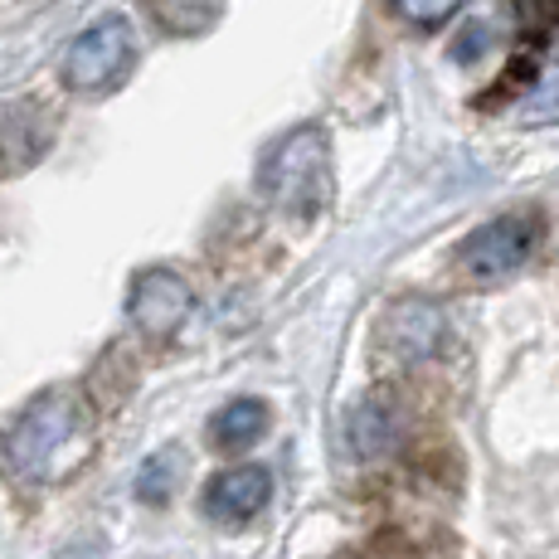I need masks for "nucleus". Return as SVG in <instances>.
Instances as JSON below:
<instances>
[{
    "instance_id": "f257e3e1",
    "label": "nucleus",
    "mask_w": 559,
    "mask_h": 559,
    "mask_svg": "<svg viewBox=\"0 0 559 559\" xmlns=\"http://www.w3.org/2000/svg\"><path fill=\"white\" fill-rule=\"evenodd\" d=\"M93 453V404L69 384L35 394L15 418H10L5 438H0V457L10 462L20 481H63L83 467Z\"/></svg>"
},
{
    "instance_id": "f03ea898",
    "label": "nucleus",
    "mask_w": 559,
    "mask_h": 559,
    "mask_svg": "<svg viewBox=\"0 0 559 559\" xmlns=\"http://www.w3.org/2000/svg\"><path fill=\"white\" fill-rule=\"evenodd\" d=\"M258 195L267 210L311 219L331 200V136L317 122H297L258 160Z\"/></svg>"
},
{
    "instance_id": "7ed1b4c3",
    "label": "nucleus",
    "mask_w": 559,
    "mask_h": 559,
    "mask_svg": "<svg viewBox=\"0 0 559 559\" xmlns=\"http://www.w3.org/2000/svg\"><path fill=\"white\" fill-rule=\"evenodd\" d=\"M132 63H136L132 25H127L122 15H103L69 39L59 73H63V83H69V93H79V98H103V93H112L117 83L127 79Z\"/></svg>"
},
{
    "instance_id": "20e7f679",
    "label": "nucleus",
    "mask_w": 559,
    "mask_h": 559,
    "mask_svg": "<svg viewBox=\"0 0 559 559\" xmlns=\"http://www.w3.org/2000/svg\"><path fill=\"white\" fill-rule=\"evenodd\" d=\"M535 239H540V219L535 214H501V219H487L481 229H472L462 239L457 263L462 273L481 277V283H497V277H511L531 258Z\"/></svg>"
},
{
    "instance_id": "39448f33",
    "label": "nucleus",
    "mask_w": 559,
    "mask_h": 559,
    "mask_svg": "<svg viewBox=\"0 0 559 559\" xmlns=\"http://www.w3.org/2000/svg\"><path fill=\"white\" fill-rule=\"evenodd\" d=\"M190 307H195V293L190 283L176 273V267H142L132 277V293H127V317L142 331L146 341H170L180 326H186Z\"/></svg>"
},
{
    "instance_id": "423d86ee",
    "label": "nucleus",
    "mask_w": 559,
    "mask_h": 559,
    "mask_svg": "<svg viewBox=\"0 0 559 559\" xmlns=\"http://www.w3.org/2000/svg\"><path fill=\"white\" fill-rule=\"evenodd\" d=\"M448 341V307L433 297H400L380 326V346L394 360H433Z\"/></svg>"
},
{
    "instance_id": "0eeeda50",
    "label": "nucleus",
    "mask_w": 559,
    "mask_h": 559,
    "mask_svg": "<svg viewBox=\"0 0 559 559\" xmlns=\"http://www.w3.org/2000/svg\"><path fill=\"white\" fill-rule=\"evenodd\" d=\"M273 501V472L243 462V467H224L204 481L200 491V511L219 525H243Z\"/></svg>"
},
{
    "instance_id": "6e6552de",
    "label": "nucleus",
    "mask_w": 559,
    "mask_h": 559,
    "mask_svg": "<svg viewBox=\"0 0 559 559\" xmlns=\"http://www.w3.org/2000/svg\"><path fill=\"white\" fill-rule=\"evenodd\" d=\"M346 438H350V453L374 462L394 448L400 438V418H394V404L384 394H365V400L350 408V424H346Z\"/></svg>"
},
{
    "instance_id": "1a4fd4ad",
    "label": "nucleus",
    "mask_w": 559,
    "mask_h": 559,
    "mask_svg": "<svg viewBox=\"0 0 559 559\" xmlns=\"http://www.w3.org/2000/svg\"><path fill=\"white\" fill-rule=\"evenodd\" d=\"M267 424H273L267 404L243 394V400H229L210 418V443L219 448V453H243V448H253L258 438L267 433Z\"/></svg>"
},
{
    "instance_id": "9d476101",
    "label": "nucleus",
    "mask_w": 559,
    "mask_h": 559,
    "mask_svg": "<svg viewBox=\"0 0 559 559\" xmlns=\"http://www.w3.org/2000/svg\"><path fill=\"white\" fill-rule=\"evenodd\" d=\"M146 15H152V25L160 29V35L170 39H195L204 35V29L219 25L224 5L229 0H142Z\"/></svg>"
},
{
    "instance_id": "9b49d317",
    "label": "nucleus",
    "mask_w": 559,
    "mask_h": 559,
    "mask_svg": "<svg viewBox=\"0 0 559 559\" xmlns=\"http://www.w3.org/2000/svg\"><path fill=\"white\" fill-rule=\"evenodd\" d=\"M515 5V25H521V39L540 53V45L555 35L559 25V0H511Z\"/></svg>"
},
{
    "instance_id": "f8f14e48",
    "label": "nucleus",
    "mask_w": 559,
    "mask_h": 559,
    "mask_svg": "<svg viewBox=\"0 0 559 559\" xmlns=\"http://www.w3.org/2000/svg\"><path fill=\"white\" fill-rule=\"evenodd\" d=\"M521 103H525V112H555L559 107V49L535 69V83Z\"/></svg>"
},
{
    "instance_id": "ddd939ff",
    "label": "nucleus",
    "mask_w": 559,
    "mask_h": 559,
    "mask_svg": "<svg viewBox=\"0 0 559 559\" xmlns=\"http://www.w3.org/2000/svg\"><path fill=\"white\" fill-rule=\"evenodd\" d=\"M462 5H467V0H394V10H400L408 25H424V29L448 25Z\"/></svg>"
},
{
    "instance_id": "4468645a",
    "label": "nucleus",
    "mask_w": 559,
    "mask_h": 559,
    "mask_svg": "<svg viewBox=\"0 0 559 559\" xmlns=\"http://www.w3.org/2000/svg\"><path fill=\"white\" fill-rule=\"evenodd\" d=\"M170 481H176V477H170V457H152L142 467V477H136V497H142V501H166L170 497Z\"/></svg>"
}]
</instances>
